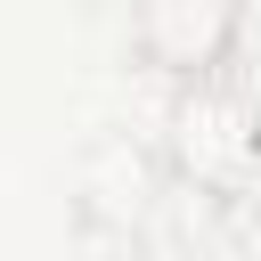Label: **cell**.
I'll return each mask as SVG.
<instances>
[{"mask_svg":"<svg viewBox=\"0 0 261 261\" xmlns=\"http://www.w3.org/2000/svg\"><path fill=\"white\" fill-rule=\"evenodd\" d=\"M163 163L179 188H204V196H245L261 188V98L228 73H196V82H171V106H163V130H155Z\"/></svg>","mask_w":261,"mask_h":261,"instance_id":"6da1fadb","label":"cell"},{"mask_svg":"<svg viewBox=\"0 0 261 261\" xmlns=\"http://www.w3.org/2000/svg\"><path fill=\"white\" fill-rule=\"evenodd\" d=\"M245 41V0H130V57L163 82L228 73Z\"/></svg>","mask_w":261,"mask_h":261,"instance_id":"3957f363","label":"cell"},{"mask_svg":"<svg viewBox=\"0 0 261 261\" xmlns=\"http://www.w3.org/2000/svg\"><path fill=\"white\" fill-rule=\"evenodd\" d=\"M171 163L163 147H130V139H106L90 147L82 163V196H73V220L90 245L106 253H163V212H171Z\"/></svg>","mask_w":261,"mask_h":261,"instance_id":"7a4b0ae2","label":"cell"}]
</instances>
